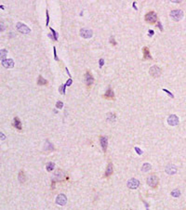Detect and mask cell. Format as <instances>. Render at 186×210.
I'll list each match as a JSON object with an SVG mask.
<instances>
[{
    "instance_id": "1",
    "label": "cell",
    "mask_w": 186,
    "mask_h": 210,
    "mask_svg": "<svg viewBox=\"0 0 186 210\" xmlns=\"http://www.w3.org/2000/svg\"><path fill=\"white\" fill-rule=\"evenodd\" d=\"M170 17L171 19L175 21V22H180L181 20L183 18V11L182 9H174L170 12Z\"/></svg>"
},
{
    "instance_id": "2",
    "label": "cell",
    "mask_w": 186,
    "mask_h": 210,
    "mask_svg": "<svg viewBox=\"0 0 186 210\" xmlns=\"http://www.w3.org/2000/svg\"><path fill=\"white\" fill-rule=\"evenodd\" d=\"M147 183L150 187L156 188L158 186L159 179L157 178V176H155V175H151V176H149L147 178Z\"/></svg>"
},
{
    "instance_id": "3",
    "label": "cell",
    "mask_w": 186,
    "mask_h": 210,
    "mask_svg": "<svg viewBox=\"0 0 186 210\" xmlns=\"http://www.w3.org/2000/svg\"><path fill=\"white\" fill-rule=\"evenodd\" d=\"M144 19H145V21H146L148 23L153 24V23H155V22L157 21V15H156L155 12L150 11L145 15V18H144Z\"/></svg>"
},
{
    "instance_id": "4",
    "label": "cell",
    "mask_w": 186,
    "mask_h": 210,
    "mask_svg": "<svg viewBox=\"0 0 186 210\" xmlns=\"http://www.w3.org/2000/svg\"><path fill=\"white\" fill-rule=\"evenodd\" d=\"M16 28H17V30L19 31L20 33L24 34H30V32H31V29H30V28H29L28 26H26L25 24H23V23H17Z\"/></svg>"
},
{
    "instance_id": "5",
    "label": "cell",
    "mask_w": 186,
    "mask_h": 210,
    "mask_svg": "<svg viewBox=\"0 0 186 210\" xmlns=\"http://www.w3.org/2000/svg\"><path fill=\"white\" fill-rule=\"evenodd\" d=\"M149 73H150V74H151L153 77H158V76H160V74H161V69L159 68L158 66L154 65V66H152L151 68H150Z\"/></svg>"
},
{
    "instance_id": "6",
    "label": "cell",
    "mask_w": 186,
    "mask_h": 210,
    "mask_svg": "<svg viewBox=\"0 0 186 210\" xmlns=\"http://www.w3.org/2000/svg\"><path fill=\"white\" fill-rule=\"evenodd\" d=\"M80 35H81L83 38H86V39H89V38H91L93 35V33L92 31L90 30V29H87V28H83L80 30Z\"/></svg>"
},
{
    "instance_id": "7",
    "label": "cell",
    "mask_w": 186,
    "mask_h": 210,
    "mask_svg": "<svg viewBox=\"0 0 186 210\" xmlns=\"http://www.w3.org/2000/svg\"><path fill=\"white\" fill-rule=\"evenodd\" d=\"M167 124L169 125V126H177L179 124V118L177 115H170L168 116V118H167Z\"/></svg>"
},
{
    "instance_id": "8",
    "label": "cell",
    "mask_w": 186,
    "mask_h": 210,
    "mask_svg": "<svg viewBox=\"0 0 186 210\" xmlns=\"http://www.w3.org/2000/svg\"><path fill=\"white\" fill-rule=\"evenodd\" d=\"M66 203H67V197H66L64 194H59L57 196V198H56V204L59 205V206H64L66 205Z\"/></svg>"
},
{
    "instance_id": "9",
    "label": "cell",
    "mask_w": 186,
    "mask_h": 210,
    "mask_svg": "<svg viewBox=\"0 0 186 210\" xmlns=\"http://www.w3.org/2000/svg\"><path fill=\"white\" fill-rule=\"evenodd\" d=\"M140 185V181L136 179H130V180L128 181V187L129 189H132V190H135L137 188L139 187Z\"/></svg>"
},
{
    "instance_id": "10",
    "label": "cell",
    "mask_w": 186,
    "mask_h": 210,
    "mask_svg": "<svg viewBox=\"0 0 186 210\" xmlns=\"http://www.w3.org/2000/svg\"><path fill=\"white\" fill-rule=\"evenodd\" d=\"M63 177H64V174H63V172L61 170V169H58L57 171L54 173V175H53V180L54 181H62L63 180Z\"/></svg>"
},
{
    "instance_id": "11",
    "label": "cell",
    "mask_w": 186,
    "mask_h": 210,
    "mask_svg": "<svg viewBox=\"0 0 186 210\" xmlns=\"http://www.w3.org/2000/svg\"><path fill=\"white\" fill-rule=\"evenodd\" d=\"M100 142H101V148H102V151L105 153L106 150H107V146H108V140H107V138L104 137V136H101L100 137Z\"/></svg>"
},
{
    "instance_id": "12",
    "label": "cell",
    "mask_w": 186,
    "mask_h": 210,
    "mask_svg": "<svg viewBox=\"0 0 186 210\" xmlns=\"http://www.w3.org/2000/svg\"><path fill=\"white\" fill-rule=\"evenodd\" d=\"M2 65L4 66L6 69H10L14 67V61L11 59H7L5 61H2Z\"/></svg>"
},
{
    "instance_id": "13",
    "label": "cell",
    "mask_w": 186,
    "mask_h": 210,
    "mask_svg": "<svg viewBox=\"0 0 186 210\" xmlns=\"http://www.w3.org/2000/svg\"><path fill=\"white\" fill-rule=\"evenodd\" d=\"M85 78H86V83H87L88 86H90V85L93 84V82H94V78H93V76L91 75V73H90L89 71H88V72L86 73Z\"/></svg>"
},
{
    "instance_id": "14",
    "label": "cell",
    "mask_w": 186,
    "mask_h": 210,
    "mask_svg": "<svg viewBox=\"0 0 186 210\" xmlns=\"http://www.w3.org/2000/svg\"><path fill=\"white\" fill-rule=\"evenodd\" d=\"M165 170H166V173L168 174V175H173V174H175L177 172V168L173 164H168Z\"/></svg>"
},
{
    "instance_id": "15",
    "label": "cell",
    "mask_w": 186,
    "mask_h": 210,
    "mask_svg": "<svg viewBox=\"0 0 186 210\" xmlns=\"http://www.w3.org/2000/svg\"><path fill=\"white\" fill-rule=\"evenodd\" d=\"M114 172V167H113V164L112 163H108L107 164V167H106V170H105V175L104 176L107 178V177H110L113 174Z\"/></svg>"
},
{
    "instance_id": "16",
    "label": "cell",
    "mask_w": 186,
    "mask_h": 210,
    "mask_svg": "<svg viewBox=\"0 0 186 210\" xmlns=\"http://www.w3.org/2000/svg\"><path fill=\"white\" fill-rule=\"evenodd\" d=\"M142 51H143V59L144 60H153V57L150 54V51H149V48L147 47H144L142 48Z\"/></svg>"
},
{
    "instance_id": "17",
    "label": "cell",
    "mask_w": 186,
    "mask_h": 210,
    "mask_svg": "<svg viewBox=\"0 0 186 210\" xmlns=\"http://www.w3.org/2000/svg\"><path fill=\"white\" fill-rule=\"evenodd\" d=\"M103 98H105V99H114L115 98V93L112 90V88H108L106 90L105 94L103 95Z\"/></svg>"
},
{
    "instance_id": "18",
    "label": "cell",
    "mask_w": 186,
    "mask_h": 210,
    "mask_svg": "<svg viewBox=\"0 0 186 210\" xmlns=\"http://www.w3.org/2000/svg\"><path fill=\"white\" fill-rule=\"evenodd\" d=\"M13 126L19 130L22 129V123L18 117H14V119H13Z\"/></svg>"
},
{
    "instance_id": "19",
    "label": "cell",
    "mask_w": 186,
    "mask_h": 210,
    "mask_svg": "<svg viewBox=\"0 0 186 210\" xmlns=\"http://www.w3.org/2000/svg\"><path fill=\"white\" fill-rule=\"evenodd\" d=\"M47 84V80H46L45 78L41 75H39L38 78H37V85L39 86H44V85H46Z\"/></svg>"
},
{
    "instance_id": "20",
    "label": "cell",
    "mask_w": 186,
    "mask_h": 210,
    "mask_svg": "<svg viewBox=\"0 0 186 210\" xmlns=\"http://www.w3.org/2000/svg\"><path fill=\"white\" fill-rule=\"evenodd\" d=\"M116 119V116L114 113H109L108 115H107V121H109V122H111V123L115 122Z\"/></svg>"
},
{
    "instance_id": "21",
    "label": "cell",
    "mask_w": 186,
    "mask_h": 210,
    "mask_svg": "<svg viewBox=\"0 0 186 210\" xmlns=\"http://www.w3.org/2000/svg\"><path fill=\"white\" fill-rule=\"evenodd\" d=\"M44 150L45 151H54V147L52 145V143H50L49 141H46V144H45V147H44Z\"/></svg>"
},
{
    "instance_id": "22",
    "label": "cell",
    "mask_w": 186,
    "mask_h": 210,
    "mask_svg": "<svg viewBox=\"0 0 186 210\" xmlns=\"http://www.w3.org/2000/svg\"><path fill=\"white\" fill-rule=\"evenodd\" d=\"M18 179H19V180L23 183V182H24L25 180H26V177H25V175H24V173H23V170H21V171L19 172V175H18Z\"/></svg>"
},
{
    "instance_id": "23",
    "label": "cell",
    "mask_w": 186,
    "mask_h": 210,
    "mask_svg": "<svg viewBox=\"0 0 186 210\" xmlns=\"http://www.w3.org/2000/svg\"><path fill=\"white\" fill-rule=\"evenodd\" d=\"M54 168H55V164L54 163H52V162H48V163L46 164V169L48 172L52 171Z\"/></svg>"
},
{
    "instance_id": "24",
    "label": "cell",
    "mask_w": 186,
    "mask_h": 210,
    "mask_svg": "<svg viewBox=\"0 0 186 210\" xmlns=\"http://www.w3.org/2000/svg\"><path fill=\"white\" fill-rule=\"evenodd\" d=\"M152 168V165L149 163H145V164H142V167H141V170L143 172H147L149 171L150 169Z\"/></svg>"
},
{
    "instance_id": "25",
    "label": "cell",
    "mask_w": 186,
    "mask_h": 210,
    "mask_svg": "<svg viewBox=\"0 0 186 210\" xmlns=\"http://www.w3.org/2000/svg\"><path fill=\"white\" fill-rule=\"evenodd\" d=\"M171 195L173 197H179L181 195V191H179V189H175V190H173V191H171Z\"/></svg>"
},
{
    "instance_id": "26",
    "label": "cell",
    "mask_w": 186,
    "mask_h": 210,
    "mask_svg": "<svg viewBox=\"0 0 186 210\" xmlns=\"http://www.w3.org/2000/svg\"><path fill=\"white\" fill-rule=\"evenodd\" d=\"M66 87H67L66 84H63L59 88V91H60V93H61L62 95H64V94H65V88Z\"/></svg>"
},
{
    "instance_id": "27",
    "label": "cell",
    "mask_w": 186,
    "mask_h": 210,
    "mask_svg": "<svg viewBox=\"0 0 186 210\" xmlns=\"http://www.w3.org/2000/svg\"><path fill=\"white\" fill-rule=\"evenodd\" d=\"M0 52H1V60H2V61H5V60H6L5 58H6V56H7L8 50H7V49H1V51H0Z\"/></svg>"
},
{
    "instance_id": "28",
    "label": "cell",
    "mask_w": 186,
    "mask_h": 210,
    "mask_svg": "<svg viewBox=\"0 0 186 210\" xmlns=\"http://www.w3.org/2000/svg\"><path fill=\"white\" fill-rule=\"evenodd\" d=\"M49 30L51 31V34H52V35H53V37H54V40H58V37H59V34L58 33L56 32V31L54 30V29H52V28H49Z\"/></svg>"
},
{
    "instance_id": "29",
    "label": "cell",
    "mask_w": 186,
    "mask_h": 210,
    "mask_svg": "<svg viewBox=\"0 0 186 210\" xmlns=\"http://www.w3.org/2000/svg\"><path fill=\"white\" fill-rule=\"evenodd\" d=\"M163 91L166 92V93H167V95L169 96L170 98H174V95H173V94H172V93H171V92L169 91V90H167V89H166V88H163Z\"/></svg>"
},
{
    "instance_id": "30",
    "label": "cell",
    "mask_w": 186,
    "mask_h": 210,
    "mask_svg": "<svg viewBox=\"0 0 186 210\" xmlns=\"http://www.w3.org/2000/svg\"><path fill=\"white\" fill-rule=\"evenodd\" d=\"M62 106H63V103H62V101H57V103H56V107L58 108V109H62Z\"/></svg>"
},
{
    "instance_id": "31",
    "label": "cell",
    "mask_w": 186,
    "mask_h": 210,
    "mask_svg": "<svg viewBox=\"0 0 186 210\" xmlns=\"http://www.w3.org/2000/svg\"><path fill=\"white\" fill-rule=\"evenodd\" d=\"M135 151H136V153H138L139 155H141V154L143 153V152H142L141 150L140 149V148H138V147H135Z\"/></svg>"
},
{
    "instance_id": "32",
    "label": "cell",
    "mask_w": 186,
    "mask_h": 210,
    "mask_svg": "<svg viewBox=\"0 0 186 210\" xmlns=\"http://www.w3.org/2000/svg\"><path fill=\"white\" fill-rule=\"evenodd\" d=\"M46 26H48V23H49V15H48V11H47V10L46 11Z\"/></svg>"
},
{
    "instance_id": "33",
    "label": "cell",
    "mask_w": 186,
    "mask_h": 210,
    "mask_svg": "<svg viewBox=\"0 0 186 210\" xmlns=\"http://www.w3.org/2000/svg\"><path fill=\"white\" fill-rule=\"evenodd\" d=\"M110 43L112 44L113 46H116V40H115V38H114V36H111V37H110Z\"/></svg>"
},
{
    "instance_id": "34",
    "label": "cell",
    "mask_w": 186,
    "mask_h": 210,
    "mask_svg": "<svg viewBox=\"0 0 186 210\" xmlns=\"http://www.w3.org/2000/svg\"><path fill=\"white\" fill-rule=\"evenodd\" d=\"M53 51H54V59L56 61H59V58L57 56V52H56V47H53Z\"/></svg>"
},
{
    "instance_id": "35",
    "label": "cell",
    "mask_w": 186,
    "mask_h": 210,
    "mask_svg": "<svg viewBox=\"0 0 186 210\" xmlns=\"http://www.w3.org/2000/svg\"><path fill=\"white\" fill-rule=\"evenodd\" d=\"M103 64H104V60H103V59H101V60L99 61V65H100V68H101V67L103 66Z\"/></svg>"
},
{
    "instance_id": "36",
    "label": "cell",
    "mask_w": 186,
    "mask_h": 210,
    "mask_svg": "<svg viewBox=\"0 0 186 210\" xmlns=\"http://www.w3.org/2000/svg\"><path fill=\"white\" fill-rule=\"evenodd\" d=\"M72 83H73V80H72V78H69V79H68V80L66 81V86H67V87H68V86H71V85H72Z\"/></svg>"
},
{
    "instance_id": "37",
    "label": "cell",
    "mask_w": 186,
    "mask_h": 210,
    "mask_svg": "<svg viewBox=\"0 0 186 210\" xmlns=\"http://www.w3.org/2000/svg\"><path fill=\"white\" fill-rule=\"evenodd\" d=\"M156 26H157L159 29H160V31H163V26H162V24H161V23H160V22H158V23H157Z\"/></svg>"
},
{
    "instance_id": "38",
    "label": "cell",
    "mask_w": 186,
    "mask_h": 210,
    "mask_svg": "<svg viewBox=\"0 0 186 210\" xmlns=\"http://www.w3.org/2000/svg\"><path fill=\"white\" fill-rule=\"evenodd\" d=\"M148 32H149V34H148V35H149V37H151L152 35H154V34H155V32H154L153 30H149Z\"/></svg>"
},
{
    "instance_id": "39",
    "label": "cell",
    "mask_w": 186,
    "mask_h": 210,
    "mask_svg": "<svg viewBox=\"0 0 186 210\" xmlns=\"http://www.w3.org/2000/svg\"><path fill=\"white\" fill-rule=\"evenodd\" d=\"M48 37L49 38H52L53 40H54V37H53V35H52V34H48Z\"/></svg>"
},
{
    "instance_id": "40",
    "label": "cell",
    "mask_w": 186,
    "mask_h": 210,
    "mask_svg": "<svg viewBox=\"0 0 186 210\" xmlns=\"http://www.w3.org/2000/svg\"><path fill=\"white\" fill-rule=\"evenodd\" d=\"M1 136H2V137H1V140H5V138H6V137H5V135H3V134L1 133Z\"/></svg>"
},
{
    "instance_id": "41",
    "label": "cell",
    "mask_w": 186,
    "mask_h": 210,
    "mask_svg": "<svg viewBox=\"0 0 186 210\" xmlns=\"http://www.w3.org/2000/svg\"><path fill=\"white\" fill-rule=\"evenodd\" d=\"M65 69H66V72H67V73H68V75H69V76H71V74H70L69 71H68V69H67V68H65Z\"/></svg>"
},
{
    "instance_id": "42",
    "label": "cell",
    "mask_w": 186,
    "mask_h": 210,
    "mask_svg": "<svg viewBox=\"0 0 186 210\" xmlns=\"http://www.w3.org/2000/svg\"><path fill=\"white\" fill-rule=\"evenodd\" d=\"M133 7H134V8H135L136 10H137V9H138V8H136V5H135V2H134V3H133Z\"/></svg>"
},
{
    "instance_id": "43",
    "label": "cell",
    "mask_w": 186,
    "mask_h": 210,
    "mask_svg": "<svg viewBox=\"0 0 186 210\" xmlns=\"http://www.w3.org/2000/svg\"><path fill=\"white\" fill-rule=\"evenodd\" d=\"M130 210H132V209H130Z\"/></svg>"
}]
</instances>
